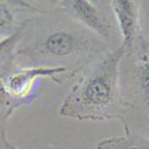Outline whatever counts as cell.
Segmentation results:
<instances>
[{"label":"cell","instance_id":"10","mask_svg":"<svg viewBox=\"0 0 149 149\" xmlns=\"http://www.w3.org/2000/svg\"><path fill=\"white\" fill-rule=\"evenodd\" d=\"M0 149H20V148H18L13 143H11L6 137V132L4 131L1 137H0Z\"/></svg>","mask_w":149,"mask_h":149},{"label":"cell","instance_id":"1","mask_svg":"<svg viewBox=\"0 0 149 149\" xmlns=\"http://www.w3.org/2000/svg\"><path fill=\"white\" fill-rule=\"evenodd\" d=\"M109 50L103 40L65 12L63 16L43 12L25 23L15 58L24 67L63 68L75 78Z\"/></svg>","mask_w":149,"mask_h":149},{"label":"cell","instance_id":"12","mask_svg":"<svg viewBox=\"0 0 149 149\" xmlns=\"http://www.w3.org/2000/svg\"><path fill=\"white\" fill-rule=\"evenodd\" d=\"M147 42H148V43H149V41H147Z\"/></svg>","mask_w":149,"mask_h":149},{"label":"cell","instance_id":"3","mask_svg":"<svg viewBox=\"0 0 149 149\" xmlns=\"http://www.w3.org/2000/svg\"><path fill=\"white\" fill-rule=\"evenodd\" d=\"M120 86L128 105L124 132L149 137V43L144 36L120 62Z\"/></svg>","mask_w":149,"mask_h":149},{"label":"cell","instance_id":"11","mask_svg":"<svg viewBox=\"0 0 149 149\" xmlns=\"http://www.w3.org/2000/svg\"><path fill=\"white\" fill-rule=\"evenodd\" d=\"M4 131H5V129H1V130H0V137H1V135H3Z\"/></svg>","mask_w":149,"mask_h":149},{"label":"cell","instance_id":"2","mask_svg":"<svg viewBox=\"0 0 149 149\" xmlns=\"http://www.w3.org/2000/svg\"><path fill=\"white\" fill-rule=\"evenodd\" d=\"M125 55L122 45L93 61L80 74L66 95L60 115L68 119L125 122L128 105L120 86V62Z\"/></svg>","mask_w":149,"mask_h":149},{"label":"cell","instance_id":"9","mask_svg":"<svg viewBox=\"0 0 149 149\" xmlns=\"http://www.w3.org/2000/svg\"><path fill=\"white\" fill-rule=\"evenodd\" d=\"M28 22V20H26ZM25 25V24H24ZM24 28V26H23ZM22 29H19L15 35L10 36L8 38L0 42V63L3 61H5L6 58H8L10 56H12L15 54V50H16V47L18 44V41L20 38V35H22Z\"/></svg>","mask_w":149,"mask_h":149},{"label":"cell","instance_id":"7","mask_svg":"<svg viewBox=\"0 0 149 149\" xmlns=\"http://www.w3.org/2000/svg\"><path fill=\"white\" fill-rule=\"evenodd\" d=\"M17 11H35L38 13L43 12L36 8L35 6L23 1L0 3V42L15 35L19 29L24 26V24L29 19L26 18L24 20H18L16 17Z\"/></svg>","mask_w":149,"mask_h":149},{"label":"cell","instance_id":"8","mask_svg":"<svg viewBox=\"0 0 149 149\" xmlns=\"http://www.w3.org/2000/svg\"><path fill=\"white\" fill-rule=\"evenodd\" d=\"M97 149H149V137L137 134L110 137L98 142Z\"/></svg>","mask_w":149,"mask_h":149},{"label":"cell","instance_id":"5","mask_svg":"<svg viewBox=\"0 0 149 149\" xmlns=\"http://www.w3.org/2000/svg\"><path fill=\"white\" fill-rule=\"evenodd\" d=\"M57 6L72 19L97 35L107 45L119 32L110 1H88V0H65Z\"/></svg>","mask_w":149,"mask_h":149},{"label":"cell","instance_id":"4","mask_svg":"<svg viewBox=\"0 0 149 149\" xmlns=\"http://www.w3.org/2000/svg\"><path fill=\"white\" fill-rule=\"evenodd\" d=\"M41 78L61 85L72 79V75L63 68L20 66L16 62L15 54L0 63V116L3 120H7L18 107L36 100L35 86Z\"/></svg>","mask_w":149,"mask_h":149},{"label":"cell","instance_id":"6","mask_svg":"<svg viewBox=\"0 0 149 149\" xmlns=\"http://www.w3.org/2000/svg\"><path fill=\"white\" fill-rule=\"evenodd\" d=\"M110 6L115 16L117 28L122 38V48L127 53L132 52L143 38L141 28L142 4L129 0H113Z\"/></svg>","mask_w":149,"mask_h":149}]
</instances>
